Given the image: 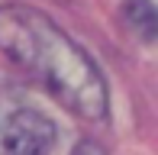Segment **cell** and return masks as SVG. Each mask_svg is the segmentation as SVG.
<instances>
[{"instance_id": "cell-1", "label": "cell", "mask_w": 158, "mask_h": 155, "mask_svg": "<svg viewBox=\"0 0 158 155\" xmlns=\"http://www.w3.org/2000/svg\"><path fill=\"white\" fill-rule=\"evenodd\" d=\"M0 48L16 65L42 78L68 110L81 116H100L106 110V87L94 61L45 13L29 6L0 10Z\"/></svg>"}, {"instance_id": "cell-2", "label": "cell", "mask_w": 158, "mask_h": 155, "mask_svg": "<svg viewBox=\"0 0 158 155\" xmlns=\"http://www.w3.org/2000/svg\"><path fill=\"white\" fill-rule=\"evenodd\" d=\"M55 139L58 136L48 116L35 110H19L6 119L0 132V155H52Z\"/></svg>"}]
</instances>
